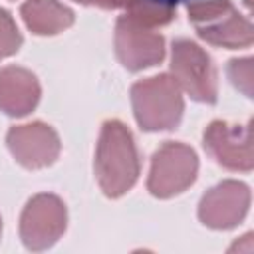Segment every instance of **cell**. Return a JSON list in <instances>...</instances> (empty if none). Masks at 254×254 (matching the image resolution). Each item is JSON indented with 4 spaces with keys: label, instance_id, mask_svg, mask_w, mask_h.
Here are the masks:
<instances>
[{
    "label": "cell",
    "instance_id": "cell-1",
    "mask_svg": "<svg viewBox=\"0 0 254 254\" xmlns=\"http://www.w3.org/2000/svg\"><path fill=\"white\" fill-rule=\"evenodd\" d=\"M95 173L107 196H121L139 177V155L131 131L121 121H105L97 153Z\"/></svg>",
    "mask_w": 254,
    "mask_h": 254
},
{
    "label": "cell",
    "instance_id": "cell-6",
    "mask_svg": "<svg viewBox=\"0 0 254 254\" xmlns=\"http://www.w3.org/2000/svg\"><path fill=\"white\" fill-rule=\"evenodd\" d=\"M115 52L127 69L139 71L163 60L165 40L161 34L153 32V28L141 26L129 16H123L115 26Z\"/></svg>",
    "mask_w": 254,
    "mask_h": 254
},
{
    "label": "cell",
    "instance_id": "cell-7",
    "mask_svg": "<svg viewBox=\"0 0 254 254\" xmlns=\"http://www.w3.org/2000/svg\"><path fill=\"white\" fill-rule=\"evenodd\" d=\"M204 149L210 157L232 171H250L252 159V127L228 121H212L204 131Z\"/></svg>",
    "mask_w": 254,
    "mask_h": 254
},
{
    "label": "cell",
    "instance_id": "cell-18",
    "mask_svg": "<svg viewBox=\"0 0 254 254\" xmlns=\"http://www.w3.org/2000/svg\"><path fill=\"white\" fill-rule=\"evenodd\" d=\"M171 2H173V4H177V2H179V0H171Z\"/></svg>",
    "mask_w": 254,
    "mask_h": 254
},
{
    "label": "cell",
    "instance_id": "cell-13",
    "mask_svg": "<svg viewBox=\"0 0 254 254\" xmlns=\"http://www.w3.org/2000/svg\"><path fill=\"white\" fill-rule=\"evenodd\" d=\"M20 44H22V36L18 32L16 22L6 10L0 8V60L16 54Z\"/></svg>",
    "mask_w": 254,
    "mask_h": 254
},
{
    "label": "cell",
    "instance_id": "cell-9",
    "mask_svg": "<svg viewBox=\"0 0 254 254\" xmlns=\"http://www.w3.org/2000/svg\"><path fill=\"white\" fill-rule=\"evenodd\" d=\"M8 147L16 161L28 169L48 167L60 155V139L56 131L40 121L12 127L8 133Z\"/></svg>",
    "mask_w": 254,
    "mask_h": 254
},
{
    "label": "cell",
    "instance_id": "cell-14",
    "mask_svg": "<svg viewBox=\"0 0 254 254\" xmlns=\"http://www.w3.org/2000/svg\"><path fill=\"white\" fill-rule=\"evenodd\" d=\"M228 77L246 97H252V58L232 60L228 64Z\"/></svg>",
    "mask_w": 254,
    "mask_h": 254
},
{
    "label": "cell",
    "instance_id": "cell-2",
    "mask_svg": "<svg viewBox=\"0 0 254 254\" xmlns=\"http://www.w3.org/2000/svg\"><path fill=\"white\" fill-rule=\"evenodd\" d=\"M133 109L139 125L147 131L171 129L183 115L181 87L173 75H155L137 81L131 89Z\"/></svg>",
    "mask_w": 254,
    "mask_h": 254
},
{
    "label": "cell",
    "instance_id": "cell-16",
    "mask_svg": "<svg viewBox=\"0 0 254 254\" xmlns=\"http://www.w3.org/2000/svg\"><path fill=\"white\" fill-rule=\"evenodd\" d=\"M236 250H238V252H252V250H254L252 234H244L240 242H236V244L230 246V252H236Z\"/></svg>",
    "mask_w": 254,
    "mask_h": 254
},
{
    "label": "cell",
    "instance_id": "cell-5",
    "mask_svg": "<svg viewBox=\"0 0 254 254\" xmlns=\"http://www.w3.org/2000/svg\"><path fill=\"white\" fill-rule=\"evenodd\" d=\"M65 222V206L58 196L36 194L22 212L20 236L30 250H44L64 234Z\"/></svg>",
    "mask_w": 254,
    "mask_h": 254
},
{
    "label": "cell",
    "instance_id": "cell-12",
    "mask_svg": "<svg viewBox=\"0 0 254 254\" xmlns=\"http://www.w3.org/2000/svg\"><path fill=\"white\" fill-rule=\"evenodd\" d=\"M22 18L40 36L58 34L73 24V12L58 0H28L22 4Z\"/></svg>",
    "mask_w": 254,
    "mask_h": 254
},
{
    "label": "cell",
    "instance_id": "cell-8",
    "mask_svg": "<svg viewBox=\"0 0 254 254\" xmlns=\"http://www.w3.org/2000/svg\"><path fill=\"white\" fill-rule=\"evenodd\" d=\"M194 26L200 38L224 48H246L254 38L250 22L234 10L230 0H216Z\"/></svg>",
    "mask_w": 254,
    "mask_h": 254
},
{
    "label": "cell",
    "instance_id": "cell-3",
    "mask_svg": "<svg viewBox=\"0 0 254 254\" xmlns=\"http://www.w3.org/2000/svg\"><path fill=\"white\" fill-rule=\"evenodd\" d=\"M173 79L194 101H216V73L208 54L190 40H177L171 56Z\"/></svg>",
    "mask_w": 254,
    "mask_h": 254
},
{
    "label": "cell",
    "instance_id": "cell-4",
    "mask_svg": "<svg viewBox=\"0 0 254 254\" xmlns=\"http://www.w3.org/2000/svg\"><path fill=\"white\" fill-rule=\"evenodd\" d=\"M196 153L183 143H165L155 155L149 175V190L155 196L169 198L183 192L196 179Z\"/></svg>",
    "mask_w": 254,
    "mask_h": 254
},
{
    "label": "cell",
    "instance_id": "cell-10",
    "mask_svg": "<svg viewBox=\"0 0 254 254\" xmlns=\"http://www.w3.org/2000/svg\"><path fill=\"white\" fill-rule=\"evenodd\" d=\"M250 190L244 183L224 181L212 187L200 200L198 216L210 228H232L248 212Z\"/></svg>",
    "mask_w": 254,
    "mask_h": 254
},
{
    "label": "cell",
    "instance_id": "cell-11",
    "mask_svg": "<svg viewBox=\"0 0 254 254\" xmlns=\"http://www.w3.org/2000/svg\"><path fill=\"white\" fill-rule=\"evenodd\" d=\"M40 99L38 79L22 67H2L0 69V109L8 115L30 113Z\"/></svg>",
    "mask_w": 254,
    "mask_h": 254
},
{
    "label": "cell",
    "instance_id": "cell-15",
    "mask_svg": "<svg viewBox=\"0 0 254 254\" xmlns=\"http://www.w3.org/2000/svg\"><path fill=\"white\" fill-rule=\"evenodd\" d=\"M81 4H89V6H99V8H119L125 6L127 0H75Z\"/></svg>",
    "mask_w": 254,
    "mask_h": 254
},
{
    "label": "cell",
    "instance_id": "cell-17",
    "mask_svg": "<svg viewBox=\"0 0 254 254\" xmlns=\"http://www.w3.org/2000/svg\"><path fill=\"white\" fill-rule=\"evenodd\" d=\"M0 234H2V218H0Z\"/></svg>",
    "mask_w": 254,
    "mask_h": 254
}]
</instances>
